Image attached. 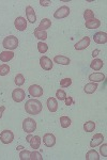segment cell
<instances>
[{
	"instance_id": "cell-1",
	"label": "cell",
	"mask_w": 107,
	"mask_h": 160,
	"mask_svg": "<svg viewBox=\"0 0 107 160\" xmlns=\"http://www.w3.org/2000/svg\"><path fill=\"white\" fill-rule=\"evenodd\" d=\"M42 104L37 99H29L25 104V110L28 114L30 115H37L42 112Z\"/></svg>"
},
{
	"instance_id": "cell-2",
	"label": "cell",
	"mask_w": 107,
	"mask_h": 160,
	"mask_svg": "<svg viewBox=\"0 0 107 160\" xmlns=\"http://www.w3.org/2000/svg\"><path fill=\"white\" fill-rule=\"evenodd\" d=\"M2 45H3V47H5V49L12 51V50H14V49L17 48L18 39L16 37H14V35H9V37H7L5 40H3Z\"/></svg>"
},
{
	"instance_id": "cell-3",
	"label": "cell",
	"mask_w": 107,
	"mask_h": 160,
	"mask_svg": "<svg viewBox=\"0 0 107 160\" xmlns=\"http://www.w3.org/2000/svg\"><path fill=\"white\" fill-rule=\"evenodd\" d=\"M23 129L27 134H32L37 129V122L34 120L30 119V117L25 119L24 122H23Z\"/></svg>"
},
{
	"instance_id": "cell-4",
	"label": "cell",
	"mask_w": 107,
	"mask_h": 160,
	"mask_svg": "<svg viewBox=\"0 0 107 160\" xmlns=\"http://www.w3.org/2000/svg\"><path fill=\"white\" fill-rule=\"evenodd\" d=\"M14 140V134L11 130H3L1 134H0V141L3 143V144H10Z\"/></svg>"
},
{
	"instance_id": "cell-5",
	"label": "cell",
	"mask_w": 107,
	"mask_h": 160,
	"mask_svg": "<svg viewBox=\"0 0 107 160\" xmlns=\"http://www.w3.org/2000/svg\"><path fill=\"white\" fill-rule=\"evenodd\" d=\"M70 15V8L66 7V5H62L60 7L57 11L54 13V17L57 18V19H62V18H66Z\"/></svg>"
},
{
	"instance_id": "cell-6",
	"label": "cell",
	"mask_w": 107,
	"mask_h": 160,
	"mask_svg": "<svg viewBox=\"0 0 107 160\" xmlns=\"http://www.w3.org/2000/svg\"><path fill=\"white\" fill-rule=\"evenodd\" d=\"M28 92L30 94V96H32V97H41L43 95V89H42V87H40L37 85H30L28 89Z\"/></svg>"
},
{
	"instance_id": "cell-7",
	"label": "cell",
	"mask_w": 107,
	"mask_h": 160,
	"mask_svg": "<svg viewBox=\"0 0 107 160\" xmlns=\"http://www.w3.org/2000/svg\"><path fill=\"white\" fill-rule=\"evenodd\" d=\"M25 97H26V94H25L24 90L15 89L12 92V98L15 103H22L25 99Z\"/></svg>"
},
{
	"instance_id": "cell-8",
	"label": "cell",
	"mask_w": 107,
	"mask_h": 160,
	"mask_svg": "<svg viewBox=\"0 0 107 160\" xmlns=\"http://www.w3.org/2000/svg\"><path fill=\"white\" fill-rule=\"evenodd\" d=\"M40 65H41V67L44 69V71H50V69L52 68L54 63H52V61L50 60L48 57L43 56V57H41V59H40Z\"/></svg>"
},
{
	"instance_id": "cell-9",
	"label": "cell",
	"mask_w": 107,
	"mask_h": 160,
	"mask_svg": "<svg viewBox=\"0 0 107 160\" xmlns=\"http://www.w3.org/2000/svg\"><path fill=\"white\" fill-rule=\"evenodd\" d=\"M43 143L45 144V146L52 147L56 144V137L52 134H45L43 137Z\"/></svg>"
},
{
	"instance_id": "cell-10",
	"label": "cell",
	"mask_w": 107,
	"mask_h": 160,
	"mask_svg": "<svg viewBox=\"0 0 107 160\" xmlns=\"http://www.w3.org/2000/svg\"><path fill=\"white\" fill-rule=\"evenodd\" d=\"M89 45H90V37H83L79 42H77V43L75 44L74 47L76 50H84L87 47H89Z\"/></svg>"
},
{
	"instance_id": "cell-11",
	"label": "cell",
	"mask_w": 107,
	"mask_h": 160,
	"mask_svg": "<svg viewBox=\"0 0 107 160\" xmlns=\"http://www.w3.org/2000/svg\"><path fill=\"white\" fill-rule=\"evenodd\" d=\"M26 17L27 19L29 20V23H31V24H34L35 22H37V15H35V12H34V9H33L31 5H28V7L26 8Z\"/></svg>"
},
{
	"instance_id": "cell-12",
	"label": "cell",
	"mask_w": 107,
	"mask_h": 160,
	"mask_svg": "<svg viewBox=\"0 0 107 160\" xmlns=\"http://www.w3.org/2000/svg\"><path fill=\"white\" fill-rule=\"evenodd\" d=\"M14 26H15V28L17 29L18 31H24L27 29V20L25 19L24 17L20 16V17L16 18L15 22H14Z\"/></svg>"
},
{
	"instance_id": "cell-13",
	"label": "cell",
	"mask_w": 107,
	"mask_h": 160,
	"mask_svg": "<svg viewBox=\"0 0 107 160\" xmlns=\"http://www.w3.org/2000/svg\"><path fill=\"white\" fill-rule=\"evenodd\" d=\"M93 40L96 44H105L107 42V34L106 32H96L93 37Z\"/></svg>"
},
{
	"instance_id": "cell-14",
	"label": "cell",
	"mask_w": 107,
	"mask_h": 160,
	"mask_svg": "<svg viewBox=\"0 0 107 160\" xmlns=\"http://www.w3.org/2000/svg\"><path fill=\"white\" fill-rule=\"evenodd\" d=\"M103 140H104V137H103L102 134H95L93 137H92V140L90 141V146L91 147L98 146V145L102 144Z\"/></svg>"
},
{
	"instance_id": "cell-15",
	"label": "cell",
	"mask_w": 107,
	"mask_h": 160,
	"mask_svg": "<svg viewBox=\"0 0 107 160\" xmlns=\"http://www.w3.org/2000/svg\"><path fill=\"white\" fill-rule=\"evenodd\" d=\"M88 79H89L91 82L98 83V82H101V81H103V80L105 79V75L102 73H93V74H90Z\"/></svg>"
},
{
	"instance_id": "cell-16",
	"label": "cell",
	"mask_w": 107,
	"mask_h": 160,
	"mask_svg": "<svg viewBox=\"0 0 107 160\" xmlns=\"http://www.w3.org/2000/svg\"><path fill=\"white\" fill-rule=\"evenodd\" d=\"M47 108L50 112H56L58 110V103L55 97H49L47 99Z\"/></svg>"
},
{
	"instance_id": "cell-17",
	"label": "cell",
	"mask_w": 107,
	"mask_h": 160,
	"mask_svg": "<svg viewBox=\"0 0 107 160\" xmlns=\"http://www.w3.org/2000/svg\"><path fill=\"white\" fill-rule=\"evenodd\" d=\"M54 62L57 63V64H61V65H69L71 63V60L68 58V57H64V56H56L54 58Z\"/></svg>"
},
{
	"instance_id": "cell-18",
	"label": "cell",
	"mask_w": 107,
	"mask_h": 160,
	"mask_svg": "<svg viewBox=\"0 0 107 160\" xmlns=\"http://www.w3.org/2000/svg\"><path fill=\"white\" fill-rule=\"evenodd\" d=\"M50 26H52V20L48 19V18H43V19L41 20V23H40L39 27L35 29L42 30V31H46V29H49Z\"/></svg>"
},
{
	"instance_id": "cell-19",
	"label": "cell",
	"mask_w": 107,
	"mask_h": 160,
	"mask_svg": "<svg viewBox=\"0 0 107 160\" xmlns=\"http://www.w3.org/2000/svg\"><path fill=\"white\" fill-rule=\"evenodd\" d=\"M14 58V52L10 51V50H7V51H2L0 54V60L2 62H9L10 60Z\"/></svg>"
},
{
	"instance_id": "cell-20",
	"label": "cell",
	"mask_w": 107,
	"mask_h": 160,
	"mask_svg": "<svg viewBox=\"0 0 107 160\" xmlns=\"http://www.w3.org/2000/svg\"><path fill=\"white\" fill-rule=\"evenodd\" d=\"M98 89V83L95 82H90V83H87L84 88V91H85L86 94H93L94 92L96 91Z\"/></svg>"
},
{
	"instance_id": "cell-21",
	"label": "cell",
	"mask_w": 107,
	"mask_h": 160,
	"mask_svg": "<svg viewBox=\"0 0 107 160\" xmlns=\"http://www.w3.org/2000/svg\"><path fill=\"white\" fill-rule=\"evenodd\" d=\"M29 144H30L31 148H33V149L40 148V146H41V138H40L39 136L32 137L31 140L29 141Z\"/></svg>"
},
{
	"instance_id": "cell-22",
	"label": "cell",
	"mask_w": 107,
	"mask_h": 160,
	"mask_svg": "<svg viewBox=\"0 0 107 160\" xmlns=\"http://www.w3.org/2000/svg\"><path fill=\"white\" fill-rule=\"evenodd\" d=\"M104 66V62L101 59H94L91 63H90V67L94 71H100L102 67Z\"/></svg>"
},
{
	"instance_id": "cell-23",
	"label": "cell",
	"mask_w": 107,
	"mask_h": 160,
	"mask_svg": "<svg viewBox=\"0 0 107 160\" xmlns=\"http://www.w3.org/2000/svg\"><path fill=\"white\" fill-rule=\"evenodd\" d=\"M85 25H86V28H88V29H96L101 26V22L98 18H93V19L86 22Z\"/></svg>"
},
{
	"instance_id": "cell-24",
	"label": "cell",
	"mask_w": 107,
	"mask_h": 160,
	"mask_svg": "<svg viewBox=\"0 0 107 160\" xmlns=\"http://www.w3.org/2000/svg\"><path fill=\"white\" fill-rule=\"evenodd\" d=\"M98 159H100V155L94 149L89 151L87 153V155H86V160H98Z\"/></svg>"
},
{
	"instance_id": "cell-25",
	"label": "cell",
	"mask_w": 107,
	"mask_h": 160,
	"mask_svg": "<svg viewBox=\"0 0 107 160\" xmlns=\"http://www.w3.org/2000/svg\"><path fill=\"white\" fill-rule=\"evenodd\" d=\"M95 128V123L93 121H88L87 123L84 124V130L86 132H92Z\"/></svg>"
},
{
	"instance_id": "cell-26",
	"label": "cell",
	"mask_w": 107,
	"mask_h": 160,
	"mask_svg": "<svg viewBox=\"0 0 107 160\" xmlns=\"http://www.w3.org/2000/svg\"><path fill=\"white\" fill-rule=\"evenodd\" d=\"M34 37L39 40H46L47 39V32L46 31H42V30H37L34 29Z\"/></svg>"
},
{
	"instance_id": "cell-27",
	"label": "cell",
	"mask_w": 107,
	"mask_h": 160,
	"mask_svg": "<svg viewBox=\"0 0 107 160\" xmlns=\"http://www.w3.org/2000/svg\"><path fill=\"white\" fill-rule=\"evenodd\" d=\"M60 125L62 128H68L71 125V119L69 117H60Z\"/></svg>"
},
{
	"instance_id": "cell-28",
	"label": "cell",
	"mask_w": 107,
	"mask_h": 160,
	"mask_svg": "<svg viewBox=\"0 0 107 160\" xmlns=\"http://www.w3.org/2000/svg\"><path fill=\"white\" fill-rule=\"evenodd\" d=\"M37 50H39L40 54H45L48 50V45L43 43V42H39V43H37Z\"/></svg>"
},
{
	"instance_id": "cell-29",
	"label": "cell",
	"mask_w": 107,
	"mask_h": 160,
	"mask_svg": "<svg viewBox=\"0 0 107 160\" xmlns=\"http://www.w3.org/2000/svg\"><path fill=\"white\" fill-rule=\"evenodd\" d=\"M24 83H25L24 76H23L22 74H17V75H16V77H15V85H17V87H22Z\"/></svg>"
},
{
	"instance_id": "cell-30",
	"label": "cell",
	"mask_w": 107,
	"mask_h": 160,
	"mask_svg": "<svg viewBox=\"0 0 107 160\" xmlns=\"http://www.w3.org/2000/svg\"><path fill=\"white\" fill-rule=\"evenodd\" d=\"M71 85H72L71 78H63L62 80H60V87L61 88H69Z\"/></svg>"
},
{
	"instance_id": "cell-31",
	"label": "cell",
	"mask_w": 107,
	"mask_h": 160,
	"mask_svg": "<svg viewBox=\"0 0 107 160\" xmlns=\"http://www.w3.org/2000/svg\"><path fill=\"white\" fill-rule=\"evenodd\" d=\"M10 73V66L8 64L0 65V76H5Z\"/></svg>"
},
{
	"instance_id": "cell-32",
	"label": "cell",
	"mask_w": 107,
	"mask_h": 160,
	"mask_svg": "<svg viewBox=\"0 0 107 160\" xmlns=\"http://www.w3.org/2000/svg\"><path fill=\"white\" fill-rule=\"evenodd\" d=\"M66 97V93L62 89L57 90V92H56V98H57L58 100H64Z\"/></svg>"
},
{
	"instance_id": "cell-33",
	"label": "cell",
	"mask_w": 107,
	"mask_h": 160,
	"mask_svg": "<svg viewBox=\"0 0 107 160\" xmlns=\"http://www.w3.org/2000/svg\"><path fill=\"white\" fill-rule=\"evenodd\" d=\"M30 154H31V151H26V149L22 151L20 153V160H30Z\"/></svg>"
},
{
	"instance_id": "cell-34",
	"label": "cell",
	"mask_w": 107,
	"mask_h": 160,
	"mask_svg": "<svg viewBox=\"0 0 107 160\" xmlns=\"http://www.w3.org/2000/svg\"><path fill=\"white\" fill-rule=\"evenodd\" d=\"M84 17H85V20L86 22H88V20H91L93 19L94 17V13L91 11V10H86L85 13H84Z\"/></svg>"
},
{
	"instance_id": "cell-35",
	"label": "cell",
	"mask_w": 107,
	"mask_h": 160,
	"mask_svg": "<svg viewBox=\"0 0 107 160\" xmlns=\"http://www.w3.org/2000/svg\"><path fill=\"white\" fill-rule=\"evenodd\" d=\"M30 160H43V157L41 156V154L35 151V149H33V151H31L30 154Z\"/></svg>"
},
{
	"instance_id": "cell-36",
	"label": "cell",
	"mask_w": 107,
	"mask_h": 160,
	"mask_svg": "<svg viewBox=\"0 0 107 160\" xmlns=\"http://www.w3.org/2000/svg\"><path fill=\"white\" fill-rule=\"evenodd\" d=\"M64 102H66V106H72V105L74 104V100H73V98L71 97V96H69V97L66 96Z\"/></svg>"
},
{
	"instance_id": "cell-37",
	"label": "cell",
	"mask_w": 107,
	"mask_h": 160,
	"mask_svg": "<svg viewBox=\"0 0 107 160\" xmlns=\"http://www.w3.org/2000/svg\"><path fill=\"white\" fill-rule=\"evenodd\" d=\"M106 148H107V144L106 143H104V144L102 145V146H101V154H102L103 156H104V157H106L107 156V151H106Z\"/></svg>"
},
{
	"instance_id": "cell-38",
	"label": "cell",
	"mask_w": 107,
	"mask_h": 160,
	"mask_svg": "<svg viewBox=\"0 0 107 160\" xmlns=\"http://www.w3.org/2000/svg\"><path fill=\"white\" fill-rule=\"evenodd\" d=\"M50 3H52L50 0H40V5H41L42 7H48Z\"/></svg>"
},
{
	"instance_id": "cell-39",
	"label": "cell",
	"mask_w": 107,
	"mask_h": 160,
	"mask_svg": "<svg viewBox=\"0 0 107 160\" xmlns=\"http://www.w3.org/2000/svg\"><path fill=\"white\" fill-rule=\"evenodd\" d=\"M5 106H0V119L2 117V114H3V112H5Z\"/></svg>"
},
{
	"instance_id": "cell-40",
	"label": "cell",
	"mask_w": 107,
	"mask_h": 160,
	"mask_svg": "<svg viewBox=\"0 0 107 160\" xmlns=\"http://www.w3.org/2000/svg\"><path fill=\"white\" fill-rule=\"evenodd\" d=\"M98 54H100V49H95V50H93V51H92V57H93V58H95V57L98 56Z\"/></svg>"
},
{
	"instance_id": "cell-41",
	"label": "cell",
	"mask_w": 107,
	"mask_h": 160,
	"mask_svg": "<svg viewBox=\"0 0 107 160\" xmlns=\"http://www.w3.org/2000/svg\"><path fill=\"white\" fill-rule=\"evenodd\" d=\"M32 134H29V136H27V138H26V141H27V142H29V141H30L31 140V138H32Z\"/></svg>"
},
{
	"instance_id": "cell-42",
	"label": "cell",
	"mask_w": 107,
	"mask_h": 160,
	"mask_svg": "<svg viewBox=\"0 0 107 160\" xmlns=\"http://www.w3.org/2000/svg\"><path fill=\"white\" fill-rule=\"evenodd\" d=\"M22 148H24V147H23V146H18L16 149H18V151H20V149H22Z\"/></svg>"
}]
</instances>
